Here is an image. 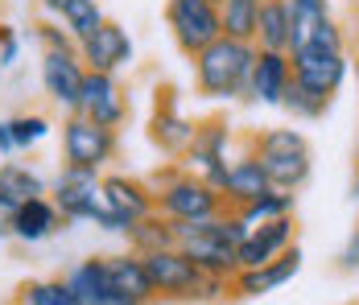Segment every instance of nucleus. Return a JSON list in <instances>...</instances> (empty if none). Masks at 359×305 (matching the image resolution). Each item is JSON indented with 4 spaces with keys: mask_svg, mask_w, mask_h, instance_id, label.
I'll return each instance as SVG.
<instances>
[{
    "mask_svg": "<svg viewBox=\"0 0 359 305\" xmlns=\"http://www.w3.org/2000/svg\"><path fill=\"white\" fill-rule=\"evenodd\" d=\"M194 67V91L203 100H240L248 103V83L252 67H256V41H240V37H215L207 50H198L190 58Z\"/></svg>",
    "mask_w": 359,
    "mask_h": 305,
    "instance_id": "obj_1",
    "label": "nucleus"
},
{
    "mask_svg": "<svg viewBox=\"0 0 359 305\" xmlns=\"http://www.w3.org/2000/svg\"><path fill=\"white\" fill-rule=\"evenodd\" d=\"M256 161L264 165L273 190H302L314 173V153H310V140L297 133V128H264V133H252L248 140Z\"/></svg>",
    "mask_w": 359,
    "mask_h": 305,
    "instance_id": "obj_2",
    "label": "nucleus"
},
{
    "mask_svg": "<svg viewBox=\"0 0 359 305\" xmlns=\"http://www.w3.org/2000/svg\"><path fill=\"white\" fill-rule=\"evenodd\" d=\"M149 186L157 190V210L174 223H194V219H211L227 210L223 190L211 182H203L198 173H186L182 165H165L149 177Z\"/></svg>",
    "mask_w": 359,
    "mask_h": 305,
    "instance_id": "obj_3",
    "label": "nucleus"
},
{
    "mask_svg": "<svg viewBox=\"0 0 359 305\" xmlns=\"http://www.w3.org/2000/svg\"><path fill=\"white\" fill-rule=\"evenodd\" d=\"M178 161L186 173H198L203 182H211L219 190L223 177H227V165H231V124H227V116L194 120V136H190V144H186V153Z\"/></svg>",
    "mask_w": 359,
    "mask_h": 305,
    "instance_id": "obj_4",
    "label": "nucleus"
},
{
    "mask_svg": "<svg viewBox=\"0 0 359 305\" xmlns=\"http://www.w3.org/2000/svg\"><path fill=\"white\" fill-rule=\"evenodd\" d=\"M50 198L67 223H91L104 210V173L62 161V170L50 186Z\"/></svg>",
    "mask_w": 359,
    "mask_h": 305,
    "instance_id": "obj_5",
    "label": "nucleus"
},
{
    "mask_svg": "<svg viewBox=\"0 0 359 305\" xmlns=\"http://www.w3.org/2000/svg\"><path fill=\"white\" fill-rule=\"evenodd\" d=\"M165 25L186 58H194L215 37H223V17L215 0H165Z\"/></svg>",
    "mask_w": 359,
    "mask_h": 305,
    "instance_id": "obj_6",
    "label": "nucleus"
},
{
    "mask_svg": "<svg viewBox=\"0 0 359 305\" xmlns=\"http://www.w3.org/2000/svg\"><path fill=\"white\" fill-rule=\"evenodd\" d=\"M289 62H293V79H297V83L314 87L318 95H330V100H334V95L343 91V83L351 79V58H347V50L318 46V41L289 50Z\"/></svg>",
    "mask_w": 359,
    "mask_h": 305,
    "instance_id": "obj_7",
    "label": "nucleus"
},
{
    "mask_svg": "<svg viewBox=\"0 0 359 305\" xmlns=\"http://www.w3.org/2000/svg\"><path fill=\"white\" fill-rule=\"evenodd\" d=\"M120 149V133L116 128H104L87 116L71 111L67 124H62V157L71 165H87V170H104Z\"/></svg>",
    "mask_w": 359,
    "mask_h": 305,
    "instance_id": "obj_8",
    "label": "nucleus"
},
{
    "mask_svg": "<svg viewBox=\"0 0 359 305\" xmlns=\"http://www.w3.org/2000/svg\"><path fill=\"white\" fill-rule=\"evenodd\" d=\"M144 269L153 276L157 297H165V301H194V297H198V285H203V276H207L178 243L149 252V256H144Z\"/></svg>",
    "mask_w": 359,
    "mask_h": 305,
    "instance_id": "obj_9",
    "label": "nucleus"
},
{
    "mask_svg": "<svg viewBox=\"0 0 359 305\" xmlns=\"http://www.w3.org/2000/svg\"><path fill=\"white\" fill-rule=\"evenodd\" d=\"M128 95L116 79V70H87L83 79V95H79V116L104 124V128H120L128 120Z\"/></svg>",
    "mask_w": 359,
    "mask_h": 305,
    "instance_id": "obj_10",
    "label": "nucleus"
},
{
    "mask_svg": "<svg viewBox=\"0 0 359 305\" xmlns=\"http://www.w3.org/2000/svg\"><path fill=\"white\" fill-rule=\"evenodd\" d=\"M83 79H87V67H83L79 50H41V91L50 95V103H58L67 116L79 111Z\"/></svg>",
    "mask_w": 359,
    "mask_h": 305,
    "instance_id": "obj_11",
    "label": "nucleus"
},
{
    "mask_svg": "<svg viewBox=\"0 0 359 305\" xmlns=\"http://www.w3.org/2000/svg\"><path fill=\"white\" fill-rule=\"evenodd\" d=\"M194 136V120L186 116L174 100V87H157V100H153V116H149V140L157 153L165 157H182L186 144Z\"/></svg>",
    "mask_w": 359,
    "mask_h": 305,
    "instance_id": "obj_12",
    "label": "nucleus"
},
{
    "mask_svg": "<svg viewBox=\"0 0 359 305\" xmlns=\"http://www.w3.org/2000/svg\"><path fill=\"white\" fill-rule=\"evenodd\" d=\"M289 243H297V219H293V215H281V219L256 223L248 231V239L240 243L236 260H240V269H260V264L277 260Z\"/></svg>",
    "mask_w": 359,
    "mask_h": 305,
    "instance_id": "obj_13",
    "label": "nucleus"
},
{
    "mask_svg": "<svg viewBox=\"0 0 359 305\" xmlns=\"http://www.w3.org/2000/svg\"><path fill=\"white\" fill-rule=\"evenodd\" d=\"M79 58L87 70H124L133 62V37L120 21H104L91 37L79 41Z\"/></svg>",
    "mask_w": 359,
    "mask_h": 305,
    "instance_id": "obj_14",
    "label": "nucleus"
},
{
    "mask_svg": "<svg viewBox=\"0 0 359 305\" xmlns=\"http://www.w3.org/2000/svg\"><path fill=\"white\" fill-rule=\"evenodd\" d=\"M289 79H293L289 50H260V46H256V67H252V83H248V103L281 107Z\"/></svg>",
    "mask_w": 359,
    "mask_h": 305,
    "instance_id": "obj_15",
    "label": "nucleus"
},
{
    "mask_svg": "<svg viewBox=\"0 0 359 305\" xmlns=\"http://www.w3.org/2000/svg\"><path fill=\"white\" fill-rule=\"evenodd\" d=\"M302 260H306V256H302V248H297V243H289L277 260H269V264H260V269H240L236 276H231L236 297H264V293H273V289L289 285V280L302 272Z\"/></svg>",
    "mask_w": 359,
    "mask_h": 305,
    "instance_id": "obj_16",
    "label": "nucleus"
},
{
    "mask_svg": "<svg viewBox=\"0 0 359 305\" xmlns=\"http://www.w3.org/2000/svg\"><path fill=\"white\" fill-rule=\"evenodd\" d=\"M62 280L71 285V293H74L79 305H133L116 285H111V272H108V264H104V256L79 260Z\"/></svg>",
    "mask_w": 359,
    "mask_h": 305,
    "instance_id": "obj_17",
    "label": "nucleus"
},
{
    "mask_svg": "<svg viewBox=\"0 0 359 305\" xmlns=\"http://www.w3.org/2000/svg\"><path fill=\"white\" fill-rule=\"evenodd\" d=\"M104 203L116 215H124L128 223H141L144 215L157 210V190L144 177H133V173H108L104 177Z\"/></svg>",
    "mask_w": 359,
    "mask_h": 305,
    "instance_id": "obj_18",
    "label": "nucleus"
},
{
    "mask_svg": "<svg viewBox=\"0 0 359 305\" xmlns=\"http://www.w3.org/2000/svg\"><path fill=\"white\" fill-rule=\"evenodd\" d=\"M223 198H227V206L236 210V206H248L252 198H260V194H269L273 190V182H269V173H264V165L256 161V153L252 149H244L240 157H231V165H227V177H223Z\"/></svg>",
    "mask_w": 359,
    "mask_h": 305,
    "instance_id": "obj_19",
    "label": "nucleus"
},
{
    "mask_svg": "<svg viewBox=\"0 0 359 305\" xmlns=\"http://www.w3.org/2000/svg\"><path fill=\"white\" fill-rule=\"evenodd\" d=\"M104 264L111 272V285L128 297L133 305H153L157 301V289H153V276L144 269V256H137L133 248L120 252V256H104Z\"/></svg>",
    "mask_w": 359,
    "mask_h": 305,
    "instance_id": "obj_20",
    "label": "nucleus"
},
{
    "mask_svg": "<svg viewBox=\"0 0 359 305\" xmlns=\"http://www.w3.org/2000/svg\"><path fill=\"white\" fill-rule=\"evenodd\" d=\"M58 227H67V219L58 215V206L50 194H37V198H25L17 206V223H13V239L21 243H41L50 239Z\"/></svg>",
    "mask_w": 359,
    "mask_h": 305,
    "instance_id": "obj_21",
    "label": "nucleus"
},
{
    "mask_svg": "<svg viewBox=\"0 0 359 305\" xmlns=\"http://www.w3.org/2000/svg\"><path fill=\"white\" fill-rule=\"evenodd\" d=\"M330 17V0H289V50L306 46Z\"/></svg>",
    "mask_w": 359,
    "mask_h": 305,
    "instance_id": "obj_22",
    "label": "nucleus"
},
{
    "mask_svg": "<svg viewBox=\"0 0 359 305\" xmlns=\"http://www.w3.org/2000/svg\"><path fill=\"white\" fill-rule=\"evenodd\" d=\"M124 239H128V248H133L137 256H149V252H157V248H174V243H178L174 223H170L161 210H153V215H144L141 223H133Z\"/></svg>",
    "mask_w": 359,
    "mask_h": 305,
    "instance_id": "obj_23",
    "label": "nucleus"
},
{
    "mask_svg": "<svg viewBox=\"0 0 359 305\" xmlns=\"http://www.w3.org/2000/svg\"><path fill=\"white\" fill-rule=\"evenodd\" d=\"M256 46L260 50H289V0H260Z\"/></svg>",
    "mask_w": 359,
    "mask_h": 305,
    "instance_id": "obj_24",
    "label": "nucleus"
},
{
    "mask_svg": "<svg viewBox=\"0 0 359 305\" xmlns=\"http://www.w3.org/2000/svg\"><path fill=\"white\" fill-rule=\"evenodd\" d=\"M0 190H4L8 198H17V203L37 198V194H50L46 177L37 170H29L25 161H0Z\"/></svg>",
    "mask_w": 359,
    "mask_h": 305,
    "instance_id": "obj_25",
    "label": "nucleus"
},
{
    "mask_svg": "<svg viewBox=\"0 0 359 305\" xmlns=\"http://www.w3.org/2000/svg\"><path fill=\"white\" fill-rule=\"evenodd\" d=\"M58 21L67 25V34L74 41H83V37H91L108 17H104V8H100V0H62V8H58Z\"/></svg>",
    "mask_w": 359,
    "mask_h": 305,
    "instance_id": "obj_26",
    "label": "nucleus"
},
{
    "mask_svg": "<svg viewBox=\"0 0 359 305\" xmlns=\"http://www.w3.org/2000/svg\"><path fill=\"white\" fill-rule=\"evenodd\" d=\"M223 17V34L240 37V41H256V21H260V0H223L219 4Z\"/></svg>",
    "mask_w": 359,
    "mask_h": 305,
    "instance_id": "obj_27",
    "label": "nucleus"
},
{
    "mask_svg": "<svg viewBox=\"0 0 359 305\" xmlns=\"http://www.w3.org/2000/svg\"><path fill=\"white\" fill-rule=\"evenodd\" d=\"M330 95H318L314 87H306V83H297V79H289L285 87V100H281V107H285L293 120H323L326 111H330Z\"/></svg>",
    "mask_w": 359,
    "mask_h": 305,
    "instance_id": "obj_28",
    "label": "nucleus"
},
{
    "mask_svg": "<svg viewBox=\"0 0 359 305\" xmlns=\"http://www.w3.org/2000/svg\"><path fill=\"white\" fill-rule=\"evenodd\" d=\"M293 206H297V194H293V190H269V194L252 198L248 206H236V215H240L248 227H256V223H269V219L293 215Z\"/></svg>",
    "mask_w": 359,
    "mask_h": 305,
    "instance_id": "obj_29",
    "label": "nucleus"
},
{
    "mask_svg": "<svg viewBox=\"0 0 359 305\" xmlns=\"http://www.w3.org/2000/svg\"><path fill=\"white\" fill-rule=\"evenodd\" d=\"M21 293H25V297H21L25 305H79L74 293H71V285H67L62 276H58V280H29Z\"/></svg>",
    "mask_w": 359,
    "mask_h": 305,
    "instance_id": "obj_30",
    "label": "nucleus"
},
{
    "mask_svg": "<svg viewBox=\"0 0 359 305\" xmlns=\"http://www.w3.org/2000/svg\"><path fill=\"white\" fill-rule=\"evenodd\" d=\"M50 133H54V124H50L41 111L13 116V140H17V153H21V149H37V144H41Z\"/></svg>",
    "mask_w": 359,
    "mask_h": 305,
    "instance_id": "obj_31",
    "label": "nucleus"
},
{
    "mask_svg": "<svg viewBox=\"0 0 359 305\" xmlns=\"http://www.w3.org/2000/svg\"><path fill=\"white\" fill-rule=\"evenodd\" d=\"M34 34H37V41H41V50H79V41L67 34L62 21H37Z\"/></svg>",
    "mask_w": 359,
    "mask_h": 305,
    "instance_id": "obj_32",
    "label": "nucleus"
},
{
    "mask_svg": "<svg viewBox=\"0 0 359 305\" xmlns=\"http://www.w3.org/2000/svg\"><path fill=\"white\" fill-rule=\"evenodd\" d=\"M17 198H8L4 190H0V239H13V223H17Z\"/></svg>",
    "mask_w": 359,
    "mask_h": 305,
    "instance_id": "obj_33",
    "label": "nucleus"
},
{
    "mask_svg": "<svg viewBox=\"0 0 359 305\" xmlns=\"http://www.w3.org/2000/svg\"><path fill=\"white\" fill-rule=\"evenodd\" d=\"M339 269H343V272H359V227L347 236L343 252H339Z\"/></svg>",
    "mask_w": 359,
    "mask_h": 305,
    "instance_id": "obj_34",
    "label": "nucleus"
},
{
    "mask_svg": "<svg viewBox=\"0 0 359 305\" xmlns=\"http://www.w3.org/2000/svg\"><path fill=\"white\" fill-rule=\"evenodd\" d=\"M0 153L13 157L17 153V140H13V120H0Z\"/></svg>",
    "mask_w": 359,
    "mask_h": 305,
    "instance_id": "obj_35",
    "label": "nucleus"
},
{
    "mask_svg": "<svg viewBox=\"0 0 359 305\" xmlns=\"http://www.w3.org/2000/svg\"><path fill=\"white\" fill-rule=\"evenodd\" d=\"M41 8H46L50 17H58V8H62V0H41Z\"/></svg>",
    "mask_w": 359,
    "mask_h": 305,
    "instance_id": "obj_36",
    "label": "nucleus"
},
{
    "mask_svg": "<svg viewBox=\"0 0 359 305\" xmlns=\"http://www.w3.org/2000/svg\"><path fill=\"white\" fill-rule=\"evenodd\" d=\"M351 203H359V170H355V177H351Z\"/></svg>",
    "mask_w": 359,
    "mask_h": 305,
    "instance_id": "obj_37",
    "label": "nucleus"
},
{
    "mask_svg": "<svg viewBox=\"0 0 359 305\" xmlns=\"http://www.w3.org/2000/svg\"><path fill=\"white\" fill-rule=\"evenodd\" d=\"M351 74H355V83H359V54L351 58Z\"/></svg>",
    "mask_w": 359,
    "mask_h": 305,
    "instance_id": "obj_38",
    "label": "nucleus"
},
{
    "mask_svg": "<svg viewBox=\"0 0 359 305\" xmlns=\"http://www.w3.org/2000/svg\"><path fill=\"white\" fill-rule=\"evenodd\" d=\"M215 4H223V0H215Z\"/></svg>",
    "mask_w": 359,
    "mask_h": 305,
    "instance_id": "obj_39",
    "label": "nucleus"
}]
</instances>
